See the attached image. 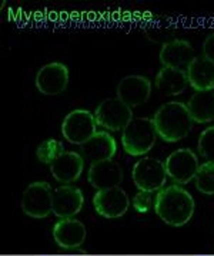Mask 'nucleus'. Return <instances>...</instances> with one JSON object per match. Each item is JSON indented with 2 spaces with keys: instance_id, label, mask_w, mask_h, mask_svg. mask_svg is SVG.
<instances>
[{
  "instance_id": "nucleus-20",
  "label": "nucleus",
  "mask_w": 214,
  "mask_h": 256,
  "mask_svg": "<svg viewBox=\"0 0 214 256\" xmlns=\"http://www.w3.org/2000/svg\"><path fill=\"white\" fill-rule=\"evenodd\" d=\"M191 118L197 124H207L214 120V92H194L187 102Z\"/></svg>"
},
{
  "instance_id": "nucleus-19",
  "label": "nucleus",
  "mask_w": 214,
  "mask_h": 256,
  "mask_svg": "<svg viewBox=\"0 0 214 256\" xmlns=\"http://www.w3.org/2000/svg\"><path fill=\"white\" fill-rule=\"evenodd\" d=\"M156 88L166 94L167 97H174L184 92L188 86L186 70H177L170 67H161L156 76Z\"/></svg>"
},
{
  "instance_id": "nucleus-18",
  "label": "nucleus",
  "mask_w": 214,
  "mask_h": 256,
  "mask_svg": "<svg viewBox=\"0 0 214 256\" xmlns=\"http://www.w3.org/2000/svg\"><path fill=\"white\" fill-rule=\"evenodd\" d=\"M188 86L194 92H214V63L204 56H195L186 70Z\"/></svg>"
},
{
  "instance_id": "nucleus-4",
  "label": "nucleus",
  "mask_w": 214,
  "mask_h": 256,
  "mask_svg": "<svg viewBox=\"0 0 214 256\" xmlns=\"http://www.w3.org/2000/svg\"><path fill=\"white\" fill-rule=\"evenodd\" d=\"M20 208L33 220H43L53 214V190L46 181L29 184L23 191Z\"/></svg>"
},
{
  "instance_id": "nucleus-24",
  "label": "nucleus",
  "mask_w": 214,
  "mask_h": 256,
  "mask_svg": "<svg viewBox=\"0 0 214 256\" xmlns=\"http://www.w3.org/2000/svg\"><path fill=\"white\" fill-rule=\"evenodd\" d=\"M133 206L139 214H146L151 206H154V198L150 192L139 191L133 198Z\"/></svg>"
},
{
  "instance_id": "nucleus-14",
  "label": "nucleus",
  "mask_w": 214,
  "mask_h": 256,
  "mask_svg": "<svg viewBox=\"0 0 214 256\" xmlns=\"http://www.w3.org/2000/svg\"><path fill=\"white\" fill-rule=\"evenodd\" d=\"M87 181L97 191L117 188L123 181V170L114 160L96 162L87 171Z\"/></svg>"
},
{
  "instance_id": "nucleus-10",
  "label": "nucleus",
  "mask_w": 214,
  "mask_h": 256,
  "mask_svg": "<svg viewBox=\"0 0 214 256\" xmlns=\"http://www.w3.org/2000/svg\"><path fill=\"white\" fill-rule=\"evenodd\" d=\"M93 206L96 212L106 220L121 218L127 214L130 206L129 195L120 186L97 191L93 196Z\"/></svg>"
},
{
  "instance_id": "nucleus-21",
  "label": "nucleus",
  "mask_w": 214,
  "mask_h": 256,
  "mask_svg": "<svg viewBox=\"0 0 214 256\" xmlns=\"http://www.w3.org/2000/svg\"><path fill=\"white\" fill-rule=\"evenodd\" d=\"M65 152L66 150L63 142H60L56 138H47L45 141H42L36 148V158L42 164L52 165Z\"/></svg>"
},
{
  "instance_id": "nucleus-25",
  "label": "nucleus",
  "mask_w": 214,
  "mask_h": 256,
  "mask_svg": "<svg viewBox=\"0 0 214 256\" xmlns=\"http://www.w3.org/2000/svg\"><path fill=\"white\" fill-rule=\"evenodd\" d=\"M203 56L214 63V32L205 37L203 43Z\"/></svg>"
},
{
  "instance_id": "nucleus-22",
  "label": "nucleus",
  "mask_w": 214,
  "mask_h": 256,
  "mask_svg": "<svg viewBox=\"0 0 214 256\" xmlns=\"http://www.w3.org/2000/svg\"><path fill=\"white\" fill-rule=\"evenodd\" d=\"M194 184L198 192L204 195H214V162L200 165L195 174Z\"/></svg>"
},
{
  "instance_id": "nucleus-3",
  "label": "nucleus",
  "mask_w": 214,
  "mask_h": 256,
  "mask_svg": "<svg viewBox=\"0 0 214 256\" xmlns=\"http://www.w3.org/2000/svg\"><path fill=\"white\" fill-rule=\"evenodd\" d=\"M157 137L153 118L137 117L131 120L130 124L123 130L121 146L130 156H141L150 152Z\"/></svg>"
},
{
  "instance_id": "nucleus-11",
  "label": "nucleus",
  "mask_w": 214,
  "mask_h": 256,
  "mask_svg": "<svg viewBox=\"0 0 214 256\" xmlns=\"http://www.w3.org/2000/svg\"><path fill=\"white\" fill-rule=\"evenodd\" d=\"M151 96V82L146 76L131 74L123 77L117 84V98L130 107H139Z\"/></svg>"
},
{
  "instance_id": "nucleus-1",
  "label": "nucleus",
  "mask_w": 214,
  "mask_h": 256,
  "mask_svg": "<svg viewBox=\"0 0 214 256\" xmlns=\"http://www.w3.org/2000/svg\"><path fill=\"white\" fill-rule=\"evenodd\" d=\"M154 212L170 226H184L193 218L195 210L194 198L191 194L181 188V185H170L156 194Z\"/></svg>"
},
{
  "instance_id": "nucleus-8",
  "label": "nucleus",
  "mask_w": 214,
  "mask_h": 256,
  "mask_svg": "<svg viewBox=\"0 0 214 256\" xmlns=\"http://www.w3.org/2000/svg\"><path fill=\"white\" fill-rule=\"evenodd\" d=\"M200 165L198 156L190 148H178L164 161L167 176L176 185H186L193 181Z\"/></svg>"
},
{
  "instance_id": "nucleus-13",
  "label": "nucleus",
  "mask_w": 214,
  "mask_h": 256,
  "mask_svg": "<svg viewBox=\"0 0 214 256\" xmlns=\"http://www.w3.org/2000/svg\"><path fill=\"white\" fill-rule=\"evenodd\" d=\"M194 48L188 40L176 38L166 42L160 50V63L163 67L177 68V70H187L188 64L194 58Z\"/></svg>"
},
{
  "instance_id": "nucleus-2",
  "label": "nucleus",
  "mask_w": 214,
  "mask_h": 256,
  "mask_svg": "<svg viewBox=\"0 0 214 256\" xmlns=\"http://www.w3.org/2000/svg\"><path fill=\"white\" fill-rule=\"evenodd\" d=\"M153 122L158 138L168 144L178 142L186 138L194 124L187 104L180 101H170L163 104L153 116Z\"/></svg>"
},
{
  "instance_id": "nucleus-23",
  "label": "nucleus",
  "mask_w": 214,
  "mask_h": 256,
  "mask_svg": "<svg viewBox=\"0 0 214 256\" xmlns=\"http://www.w3.org/2000/svg\"><path fill=\"white\" fill-rule=\"evenodd\" d=\"M197 150L205 162H214V126H210L200 132Z\"/></svg>"
},
{
  "instance_id": "nucleus-15",
  "label": "nucleus",
  "mask_w": 214,
  "mask_h": 256,
  "mask_svg": "<svg viewBox=\"0 0 214 256\" xmlns=\"http://www.w3.org/2000/svg\"><path fill=\"white\" fill-rule=\"evenodd\" d=\"M53 239L62 249H77L84 244L87 230L82 220L75 218L60 220L53 226Z\"/></svg>"
},
{
  "instance_id": "nucleus-9",
  "label": "nucleus",
  "mask_w": 214,
  "mask_h": 256,
  "mask_svg": "<svg viewBox=\"0 0 214 256\" xmlns=\"http://www.w3.org/2000/svg\"><path fill=\"white\" fill-rule=\"evenodd\" d=\"M70 72L69 67L62 62H52L43 66L36 74L35 84L43 96H59L69 86Z\"/></svg>"
},
{
  "instance_id": "nucleus-16",
  "label": "nucleus",
  "mask_w": 214,
  "mask_h": 256,
  "mask_svg": "<svg viewBox=\"0 0 214 256\" xmlns=\"http://www.w3.org/2000/svg\"><path fill=\"white\" fill-rule=\"evenodd\" d=\"M117 152V142L107 131H97L87 142L80 146V154L90 164L113 160Z\"/></svg>"
},
{
  "instance_id": "nucleus-17",
  "label": "nucleus",
  "mask_w": 214,
  "mask_h": 256,
  "mask_svg": "<svg viewBox=\"0 0 214 256\" xmlns=\"http://www.w3.org/2000/svg\"><path fill=\"white\" fill-rule=\"evenodd\" d=\"M84 170V158L80 152L76 151H66L60 158H57L50 165V172L57 182L63 185H70L76 182Z\"/></svg>"
},
{
  "instance_id": "nucleus-5",
  "label": "nucleus",
  "mask_w": 214,
  "mask_h": 256,
  "mask_svg": "<svg viewBox=\"0 0 214 256\" xmlns=\"http://www.w3.org/2000/svg\"><path fill=\"white\" fill-rule=\"evenodd\" d=\"M131 178L139 191L153 194L164 188L168 176L163 161L154 156H144L134 164Z\"/></svg>"
},
{
  "instance_id": "nucleus-7",
  "label": "nucleus",
  "mask_w": 214,
  "mask_h": 256,
  "mask_svg": "<svg viewBox=\"0 0 214 256\" xmlns=\"http://www.w3.org/2000/svg\"><path fill=\"white\" fill-rule=\"evenodd\" d=\"M97 126L109 131H123L133 120V110L130 106L123 102L117 97L103 100L94 112Z\"/></svg>"
},
{
  "instance_id": "nucleus-12",
  "label": "nucleus",
  "mask_w": 214,
  "mask_h": 256,
  "mask_svg": "<svg viewBox=\"0 0 214 256\" xmlns=\"http://www.w3.org/2000/svg\"><path fill=\"white\" fill-rule=\"evenodd\" d=\"M84 206V194L80 188L63 185L53 191V214L60 220L73 218Z\"/></svg>"
},
{
  "instance_id": "nucleus-6",
  "label": "nucleus",
  "mask_w": 214,
  "mask_h": 256,
  "mask_svg": "<svg viewBox=\"0 0 214 256\" xmlns=\"http://www.w3.org/2000/svg\"><path fill=\"white\" fill-rule=\"evenodd\" d=\"M62 134L70 144L83 146L94 134H97V121L94 114L84 108L70 111L62 122Z\"/></svg>"
}]
</instances>
